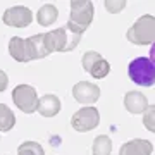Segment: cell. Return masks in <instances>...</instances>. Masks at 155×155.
Segmentation results:
<instances>
[{"mask_svg": "<svg viewBox=\"0 0 155 155\" xmlns=\"http://www.w3.org/2000/svg\"><path fill=\"white\" fill-rule=\"evenodd\" d=\"M45 40H47L50 54H54V52H71L79 45L81 35L76 33L74 29H71L67 24H64L62 28L52 29L48 33H45Z\"/></svg>", "mask_w": 155, "mask_h": 155, "instance_id": "obj_1", "label": "cell"}, {"mask_svg": "<svg viewBox=\"0 0 155 155\" xmlns=\"http://www.w3.org/2000/svg\"><path fill=\"white\" fill-rule=\"evenodd\" d=\"M126 38L133 45H140V47L155 43V16L145 14L136 19V22L127 29Z\"/></svg>", "mask_w": 155, "mask_h": 155, "instance_id": "obj_2", "label": "cell"}, {"mask_svg": "<svg viewBox=\"0 0 155 155\" xmlns=\"http://www.w3.org/2000/svg\"><path fill=\"white\" fill-rule=\"evenodd\" d=\"M93 21V4L90 0H71V12L67 26L83 35Z\"/></svg>", "mask_w": 155, "mask_h": 155, "instance_id": "obj_3", "label": "cell"}, {"mask_svg": "<svg viewBox=\"0 0 155 155\" xmlns=\"http://www.w3.org/2000/svg\"><path fill=\"white\" fill-rule=\"evenodd\" d=\"M129 79L138 86L150 88L155 84V66L150 61V57H136L127 66Z\"/></svg>", "mask_w": 155, "mask_h": 155, "instance_id": "obj_4", "label": "cell"}, {"mask_svg": "<svg viewBox=\"0 0 155 155\" xmlns=\"http://www.w3.org/2000/svg\"><path fill=\"white\" fill-rule=\"evenodd\" d=\"M12 100L17 105V109H21L24 114H33L38 109V95L36 90L29 84H17L14 91H12Z\"/></svg>", "mask_w": 155, "mask_h": 155, "instance_id": "obj_5", "label": "cell"}, {"mask_svg": "<svg viewBox=\"0 0 155 155\" xmlns=\"http://www.w3.org/2000/svg\"><path fill=\"white\" fill-rule=\"evenodd\" d=\"M81 64H83L84 71L88 74H91V78H95V79H102V78L109 76V72H110V64L95 50L84 52Z\"/></svg>", "mask_w": 155, "mask_h": 155, "instance_id": "obj_6", "label": "cell"}, {"mask_svg": "<svg viewBox=\"0 0 155 155\" xmlns=\"http://www.w3.org/2000/svg\"><path fill=\"white\" fill-rule=\"evenodd\" d=\"M100 122V112L95 107H84L79 109L78 112H74L71 117V126L72 129H76L79 133H86L91 131L98 126Z\"/></svg>", "mask_w": 155, "mask_h": 155, "instance_id": "obj_7", "label": "cell"}, {"mask_svg": "<svg viewBox=\"0 0 155 155\" xmlns=\"http://www.w3.org/2000/svg\"><path fill=\"white\" fill-rule=\"evenodd\" d=\"M2 21H4L5 26H11V28H26L33 21V14H31L28 7L16 5L4 12Z\"/></svg>", "mask_w": 155, "mask_h": 155, "instance_id": "obj_8", "label": "cell"}, {"mask_svg": "<svg viewBox=\"0 0 155 155\" xmlns=\"http://www.w3.org/2000/svg\"><path fill=\"white\" fill-rule=\"evenodd\" d=\"M72 97L76 102L83 104V105H91L100 98V88L95 83L79 81L72 86Z\"/></svg>", "mask_w": 155, "mask_h": 155, "instance_id": "obj_9", "label": "cell"}, {"mask_svg": "<svg viewBox=\"0 0 155 155\" xmlns=\"http://www.w3.org/2000/svg\"><path fill=\"white\" fill-rule=\"evenodd\" d=\"M26 43V54H28L29 61H36V59H45L50 55L48 45L45 40V33L41 35H33L29 38H24Z\"/></svg>", "mask_w": 155, "mask_h": 155, "instance_id": "obj_10", "label": "cell"}, {"mask_svg": "<svg viewBox=\"0 0 155 155\" xmlns=\"http://www.w3.org/2000/svg\"><path fill=\"white\" fill-rule=\"evenodd\" d=\"M124 107L131 114H143L148 109V98H147V95H143L141 91H136V90L127 91L124 95Z\"/></svg>", "mask_w": 155, "mask_h": 155, "instance_id": "obj_11", "label": "cell"}, {"mask_svg": "<svg viewBox=\"0 0 155 155\" xmlns=\"http://www.w3.org/2000/svg\"><path fill=\"white\" fill-rule=\"evenodd\" d=\"M152 150H153V145L148 140L136 138L122 145L121 150H119V155H150Z\"/></svg>", "mask_w": 155, "mask_h": 155, "instance_id": "obj_12", "label": "cell"}, {"mask_svg": "<svg viewBox=\"0 0 155 155\" xmlns=\"http://www.w3.org/2000/svg\"><path fill=\"white\" fill-rule=\"evenodd\" d=\"M40 116L43 117H54L61 112V100L57 95L47 93L38 100V109H36Z\"/></svg>", "mask_w": 155, "mask_h": 155, "instance_id": "obj_13", "label": "cell"}, {"mask_svg": "<svg viewBox=\"0 0 155 155\" xmlns=\"http://www.w3.org/2000/svg\"><path fill=\"white\" fill-rule=\"evenodd\" d=\"M9 54L14 61L17 62H29L28 54H26V43L21 36H12L9 41Z\"/></svg>", "mask_w": 155, "mask_h": 155, "instance_id": "obj_14", "label": "cell"}, {"mask_svg": "<svg viewBox=\"0 0 155 155\" xmlns=\"http://www.w3.org/2000/svg\"><path fill=\"white\" fill-rule=\"evenodd\" d=\"M57 16H59V11L55 9V5L45 4L36 12V21H38L40 26H50V24H54L57 21Z\"/></svg>", "mask_w": 155, "mask_h": 155, "instance_id": "obj_15", "label": "cell"}, {"mask_svg": "<svg viewBox=\"0 0 155 155\" xmlns=\"http://www.w3.org/2000/svg\"><path fill=\"white\" fill-rule=\"evenodd\" d=\"M110 152H112V141L109 136L100 134L93 140V145H91V153L93 155H110Z\"/></svg>", "mask_w": 155, "mask_h": 155, "instance_id": "obj_16", "label": "cell"}, {"mask_svg": "<svg viewBox=\"0 0 155 155\" xmlns=\"http://www.w3.org/2000/svg\"><path fill=\"white\" fill-rule=\"evenodd\" d=\"M16 124V116L7 105L0 104V131H11Z\"/></svg>", "mask_w": 155, "mask_h": 155, "instance_id": "obj_17", "label": "cell"}, {"mask_svg": "<svg viewBox=\"0 0 155 155\" xmlns=\"http://www.w3.org/2000/svg\"><path fill=\"white\" fill-rule=\"evenodd\" d=\"M17 155H45V150L36 141H24V143L19 145Z\"/></svg>", "mask_w": 155, "mask_h": 155, "instance_id": "obj_18", "label": "cell"}, {"mask_svg": "<svg viewBox=\"0 0 155 155\" xmlns=\"http://www.w3.org/2000/svg\"><path fill=\"white\" fill-rule=\"evenodd\" d=\"M143 126L155 133V105H148V109L143 112Z\"/></svg>", "mask_w": 155, "mask_h": 155, "instance_id": "obj_19", "label": "cell"}, {"mask_svg": "<svg viewBox=\"0 0 155 155\" xmlns=\"http://www.w3.org/2000/svg\"><path fill=\"white\" fill-rule=\"evenodd\" d=\"M124 7H126V2H124V0H114V2H112V0H107L105 2V9L110 12V14L121 12Z\"/></svg>", "mask_w": 155, "mask_h": 155, "instance_id": "obj_20", "label": "cell"}, {"mask_svg": "<svg viewBox=\"0 0 155 155\" xmlns=\"http://www.w3.org/2000/svg\"><path fill=\"white\" fill-rule=\"evenodd\" d=\"M7 84H9V78H7V74L4 71H0V93L7 88Z\"/></svg>", "mask_w": 155, "mask_h": 155, "instance_id": "obj_21", "label": "cell"}, {"mask_svg": "<svg viewBox=\"0 0 155 155\" xmlns=\"http://www.w3.org/2000/svg\"><path fill=\"white\" fill-rule=\"evenodd\" d=\"M150 61L153 62L155 66V43H152V48H150Z\"/></svg>", "mask_w": 155, "mask_h": 155, "instance_id": "obj_22", "label": "cell"}]
</instances>
